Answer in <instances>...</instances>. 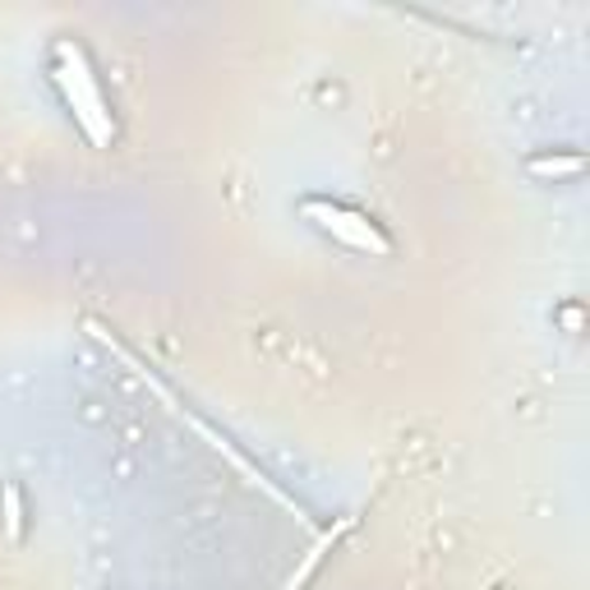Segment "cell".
<instances>
[{
    "label": "cell",
    "instance_id": "7a4b0ae2",
    "mask_svg": "<svg viewBox=\"0 0 590 590\" xmlns=\"http://www.w3.org/2000/svg\"><path fill=\"white\" fill-rule=\"evenodd\" d=\"M304 217H310L319 230H328L332 240H342L346 249L355 254H374V259H388L393 254V240L365 217L346 208V203H332V199H304Z\"/></svg>",
    "mask_w": 590,
    "mask_h": 590
},
{
    "label": "cell",
    "instance_id": "277c9868",
    "mask_svg": "<svg viewBox=\"0 0 590 590\" xmlns=\"http://www.w3.org/2000/svg\"><path fill=\"white\" fill-rule=\"evenodd\" d=\"M0 522H6L10 540H23V494H19L14 480L0 484Z\"/></svg>",
    "mask_w": 590,
    "mask_h": 590
},
{
    "label": "cell",
    "instance_id": "3957f363",
    "mask_svg": "<svg viewBox=\"0 0 590 590\" xmlns=\"http://www.w3.org/2000/svg\"><path fill=\"white\" fill-rule=\"evenodd\" d=\"M530 175H540V181H572V175L586 171V158L581 152H540V158L526 162Z\"/></svg>",
    "mask_w": 590,
    "mask_h": 590
},
{
    "label": "cell",
    "instance_id": "6da1fadb",
    "mask_svg": "<svg viewBox=\"0 0 590 590\" xmlns=\"http://www.w3.org/2000/svg\"><path fill=\"white\" fill-rule=\"evenodd\" d=\"M56 79H61V93L69 101V111L74 120L84 125V135L97 143V148H107L116 139V125H111V111H107V101H101V88H97V74L84 56V46H74V42H61L56 46Z\"/></svg>",
    "mask_w": 590,
    "mask_h": 590
}]
</instances>
